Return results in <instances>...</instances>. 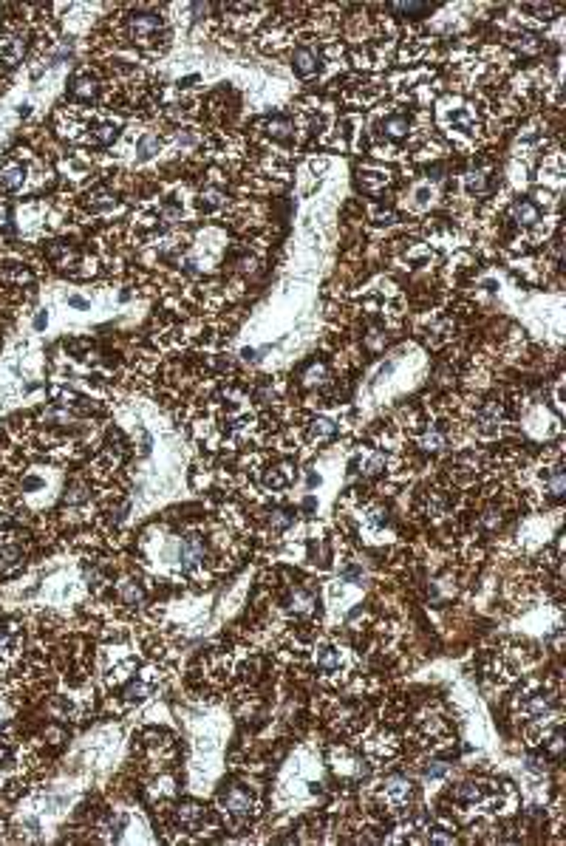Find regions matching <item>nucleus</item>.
Listing matches in <instances>:
<instances>
[{"label":"nucleus","instance_id":"f257e3e1","mask_svg":"<svg viewBox=\"0 0 566 846\" xmlns=\"http://www.w3.org/2000/svg\"><path fill=\"white\" fill-rule=\"evenodd\" d=\"M162 32V20L156 15H134L131 18V34L139 43H153Z\"/></svg>","mask_w":566,"mask_h":846},{"label":"nucleus","instance_id":"f03ea898","mask_svg":"<svg viewBox=\"0 0 566 846\" xmlns=\"http://www.w3.org/2000/svg\"><path fill=\"white\" fill-rule=\"evenodd\" d=\"M201 561H204V541L201 538H184L181 547H179V564L184 569H193Z\"/></svg>","mask_w":566,"mask_h":846},{"label":"nucleus","instance_id":"7ed1b4c3","mask_svg":"<svg viewBox=\"0 0 566 846\" xmlns=\"http://www.w3.org/2000/svg\"><path fill=\"white\" fill-rule=\"evenodd\" d=\"M221 804H224V809L230 812V815H250V809H252V804H250V798L238 790V787H230L224 795H221Z\"/></svg>","mask_w":566,"mask_h":846},{"label":"nucleus","instance_id":"20e7f679","mask_svg":"<svg viewBox=\"0 0 566 846\" xmlns=\"http://www.w3.org/2000/svg\"><path fill=\"white\" fill-rule=\"evenodd\" d=\"M292 65H295V71L300 74V77H311L314 71H317V51L311 48V46H303V48H297L295 51V57H292Z\"/></svg>","mask_w":566,"mask_h":846},{"label":"nucleus","instance_id":"39448f33","mask_svg":"<svg viewBox=\"0 0 566 846\" xmlns=\"http://www.w3.org/2000/svg\"><path fill=\"white\" fill-rule=\"evenodd\" d=\"M23 176H26V170H23L20 162L9 159V162L0 164V187H4V190H18L23 184Z\"/></svg>","mask_w":566,"mask_h":846},{"label":"nucleus","instance_id":"423d86ee","mask_svg":"<svg viewBox=\"0 0 566 846\" xmlns=\"http://www.w3.org/2000/svg\"><path fill=\"white\" fill-rule=\"evenodd\" d=\"M23 48H26V40L20 34H6L0 37V57H4L9 65H15L20 57H23Z\"/></svg>","mask_w":566,"mask_h":846},{"label":"nucleus","instance_id":"0eeeda50","mask_svg":"<svg viewBox=\"0 0 566 846\" xmlns=\"http://www.w3.org/2000/svg\"><path fill=\"white\" fill-rule=\"evenodd\" d=\"M499 422H501V405L499 402H484L482 405V410H479V428L484 431V434H493L496 428H499Z\"/></svg>","mask_w":566,"mask_h":846},{"label":"nucleus","instance_id":"6e6552de","mask_svg":"<svg viewBox=\"0 0 566 846\" xmlns=\"http://www.w3.org/2000/svg\"><path fill=\"white\" fill-rule=\"evenodd\" d=\"M513 221H518V224H535L538 221V207L529 201V198H518L515 204H513Z\"/></svg>","mask_w":566,"mask_h":846},{"label":"nucleus","instance_id":"1a4fd4ad","mask_svg":"<svg viewBox=\"0 0 566 846\" xmlns=\"http://www.w3.org/2000/svg\"><path fill=\"white\" fill-rule=\"evenodd\" d=\"M120 597H122L125 603L136 606V603L145 600V589H142L136 580H125V583H120Z\"/></svg>","mask_w":566,"mask_h":846},{"label":"nucleus","instance_id":"9d476101","mask_svg":"<svg viewBox=\"0 0 566 846\" xmlns=\"http://www.w3.org/2000/svg\"><path fill=\"white\" fill-rule=\"evenodd\" d=\"M382 131H385L388 136L399 139V136H405V134H408V119H405V117H391V119H385Z\"/></svg>","mask_w":566,"mask_h":846},{"label":"nucleus","instance_id":"9b49d317","mask_svg":"<svg viewBox=\"0 0 566 846\" xmlns=\"http://www.w3.org/2000/svg\"><path fill=\"white\" fill-rule=\"evenodd\" d=\"M546 481H549V493H552L555 498H560V495H563V470H560V467H552V470L546 473Z\"/></svg>","mask_w":566,"mask_h":846},{"label":"nucleus","instance_id":"f8f14e48","mask_svg":"<svg viewBox=\"0 0 566 846\" xmlns=\"http://www.w3.org/2000/svg\"><path fill=\"white\" fill-rule=\"evenodd\" d=\"M331 434H334V422H328V419H317L311 425V439H326Z\"/></svg>","mask_w":566,"mask_h":846},{"label":"nucleus","instance_id":"ddd939ff","mask_svg":"<svg viewBox=\"0 0 566 846\" xmlns=\"http://www.w3.org/2000/svg\"><path fill=\"white\" fill-rule=\"evenodd\" d=\"M391 9L399 15H427L430 12V6H425V4H394Z\"/></svg>","mask_w":566,"mask_h":846},{"label":"nucleus","instance_id":"4468645a","mask_svg":"<svg viewBox=\"0 0 566 846\" xmlns=\"http://www.w3.org/2000/svg\"><path fill=\"white\" fill-rule=\"evenodd\" d=\"M269 134H272L275 139H286V136L292 134V122H289V119H272V122H269Z\"/></svg>","mask_w":566,"mask_h":846},{"label":"nucleus","instance_id":"2eb2a0df","mask_svg":"<svg viewBox=\"0 0 566 846\" xmlns=\"http://www.w3.org/2000/svg\"><path fill=\"white\" fill-rule=\"evenodd\" d=\"M221 204H224V193H218V190H204L201 193V207L204 209H215Z\"/></svg>","mask_w":566,"mask_h":846},{"label":"nucleus","instance_id":"dca6fc26","mask_svg":"<svg viewBox=\"0 0 566 846\" xmlns=\"http://www.w3.org/2000/svg\"><path fill=\"white\" fill-rule=\"evenodd\" d=\"M289 523H292V515H289V512H283V509H275V512L269 515V526H272V530H278V533H281V530H286Z\"/></svg>","mask_w":566,"mask_h":846},{"label":"nucleus","instance_id":"f3484780","mask_svg":"<svg viewBox=\"0 0 566 846\" xmlns=\"http://www.w3.org/2000/svg\"><path fill=\"white\" fill-rule=\"evenodd\" d=\"M453 795H456L459 801H479V798H482V790H479L476 784H462Z\"/></svg>","mask_w":566,"mask_h":846},{"label":"nucleus","instance_id":"a211bd4d","mask_svg":"<svg viewBox=\"0 0 566 846\" xmlns=\"http://www.w3.org/2000/svg\"><path fill=\"white\" fill-rule=\"evenodd\" d=\"M317 665H323V668H337V665H340V657H337V651H334V649H323V651H317Z\"/></svg>","mask_w":566,"mask_h":846},{"label":"nucleus","instance_id":"6ab92c4d","mask_svg":"<svg viewBox=\"0 0 566 846\" xmlns=\"http://www.w3.org/2000/svg\"><path fill=\"white\" fill-rule=\"evenodd\" d=\"M74 93H77V96H85V99H91V96L96 93V88H94V82H91V79H77V82H74Z\"/></svg>","mask_w":566,"mask_h":846},{"label":"nucleus","instance_id":"aec40b11","mask_svg":"<svg viewBox=\"0 0 566 846\" xmlns=\"http://www.w3.org/2000/svg\"><path fill=\"white\" fill-rule=\"evenodd\" d=\"M88 498V493H85V487H79V484H74L68 493H65V501L68 504H82Z\"/></svg>","mask_w":566,"mask_h":846},{"label":"nucleus","instance_id":"412c9836","mask_svg":"<svg viewBox=\"0 0 566 846\" xmlns=\"http://www.w3.org/2000/svg\"><path fill=\"white\" fill-rule=\"evenodd\" d=\"M156 148H159V139H153V136H145V139L139 142V153H142V156H150Z\"/></svg>","mask_w":566,"mask_h":846},{"label":"nucleus","instance_id":"4be33fe9","mask_svg":"<svg viewBox=\"0 0 566 846\" xmlns=\"http://www.w3.org/2000/svg\"><path fill=\"white\" fill-rule=\"evenodd\" d=\"M468 190H470V193L484 190V176H482V173H470V176H468Z\"/></svg>","mask_w":566,"mask_h":846},{"label":"nucleus","instance_id":"5701e85b","mask_svg":"<svg viewBox=\"0 0 566 846\" xmlns=\"http://www.w3.org/2000/svg\"><path fill=\"white\" fill-rule=\"evenodd\" d=\"M88 204H91L94 209H102V207H110V204H113V198H110V195L102 190V193H96V195H94V201H88Z\"/></svg>","mask_w":566,"mask_h":846},{"label":"nucleus","instance_id":"b1692460","mask_svg":"<svg viewBox=\"0 0 566 846\" xmlns=\"http://www.w3.org/2000/svg\"><path fill=\"white\" fill-rule=\"evenodd\" d=\"M382 467H385V456H374L371 462H368V476H377V473H382Z\"/></svg>","mask_w":566,"mask_h":846},{"label":"nucleus","instance_id":"393cba45","mask_svg":"<svg viewBox=\"0 0 566 846\" xmlns=\"http://www.w3.org/2000/svg\"><path fill=\"white\" fill-rule=\"evenodd\" d=\"M442 448V436L433 431V434H427L425 436V450H439Z\"/></svg>","mask_w":566,"mask_h":846},{"label":"nucleus","instance_id":"a878e982","mask_svg":"<svg viewBox=\"0 0 566 846\" xmlns=\"http://www.w3.org/2000/svg\"><path fill=\"white\" fill-rule=\"evenodd\" d=\"M9 646H12L9 631H6V628H0V654H6V651H9Z\"/></svg>","mask_w":566,"mask_h":846},{"label":"nucleus","instance_id":"bb28decb","mask_svg":"<svg viewBox=\"0 0 566 846\" xmlns=\"http://www.w3.org/2000/svg\"><path fill=\"white\" fill-rule=\"evenodd\" d=\"M444 773H447V767L442 762H433V767H427V776H444Z\"/></svg>","mask_w":566,"mask_h":846},{"label":"nucleus","instance_id":"cd10ccee","mask_svg":"<svg viewBox=\"0 0 566 846\" xmlns=\"http://www.w3.org/2000/svg\"><path fill=\"white\" fill-rule=\"evenodd\" d=\"M4 759H6V748H4V745H0V762H4Z\"/></svg>","mask_w":566,"mask_h":846}]
</instances>
